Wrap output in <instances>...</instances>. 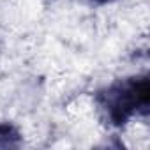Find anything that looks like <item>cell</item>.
I'll return each instance as SVG.
<instances>
[{
	"instance_id": "3",
	"label": "cell",
	"mask_w": 150,
	"mask_h": 150,
	"mask_svg": "<svg viewBox=\"0 0 150 150\" xmlns=\"http://www.w3.org/2000/svg\"><path fill=\"white\" fill-rule=\"evenodd\" d=\"M88 2H92V4H99V6H103V4H108V2H111V0H88Z\"/></svg>"
},
{
	"instance_id": "1",
	"label": "cell",
	"mask_w": 150,
	"mask_h": 150,
	"mask_svg": "<svg viewBox=\"0 0 150 150\" xmlns=\"http://www.w3.org/2000/svg\"><path fill=\"white\" fill-rule=\"evenodd\" d=\"M104 118L113 127H124L134 115H146L150 106V83L145 76L118 80L96 96Z\"/></svg>"
},
{
	"instance_id": "2",
	"label": "cell",
	"mask_w": 150,
	"mask_h": 150,
	"mask_svg": "<svg viewBox=\"0 0 150 150\" xmlns=\"http://www.w3.org/2000/svg\"><path fill=\"white\" fill-rule=\"evenodd\" d=\"M21 134L13 124H0V148H18Z\"/></svg>"
}]
</instances>
